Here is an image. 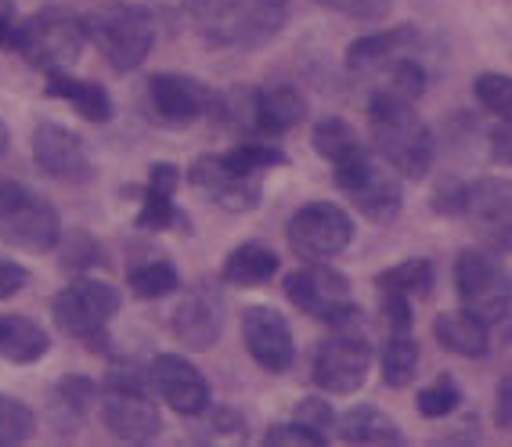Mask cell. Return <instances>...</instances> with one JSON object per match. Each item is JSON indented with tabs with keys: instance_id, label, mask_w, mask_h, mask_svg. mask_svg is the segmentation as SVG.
Here are the masks:
<instances>
[{
	"instance_id": "cell-1",
	"label": "cell",
	"mask_w": 512,
	"mask_h": 447,
	"mask_svg": "<svg viewBox=\"0 0 512 447\" xmlns=\"http://www.w3.org/2000/svg\"><path fill=\"white\" fill-rule=\"evenodd\" d=\"M368 134L390 170L404 181H422L437 159V137L430 123L415 112V101L394 91H375L368 98Z\"/></svg>"
},
{
	"instance_id": "cell-2",
	"label": "cell",
	"mask_w": 512,
	"mask_h": 447,
	"mask_svg": "<svg viewBox=\"0 0 512 447\" xmlns=\"http://www.w3.org/2000/svg\"><path fill=\"white\" fill-rule=\"evenodd\" d=\"M213 116L231 127L238 137H264L278 141L296 130L307 116V101L293 83H271V87H235L217 94Z\"/></svg>"
},
{
	"instance_id": "cell-3",
	"label": "cell",
	"mask_w": 512,
	"mask_h": 447,
	"mask_svg": "<svg viewBox=\"0 0 512 447\" xmlns=\"http://www.w3.org/2000/svg\"><path fill=\"white\" fill-rule=\"evenodd\" d=\"M83 33L116 73H134L156 47V15L145 4H105L83 15Z\"/></svg>"
},
{
	"instance_id": "cell-4",
	"label": "cell",
	"mask_w": 512,
	"mask_h": 447,
	"mask_svg": "<svg viewBox=\"0 0 512 447\" xmlns=\"http://www.w3.org/2000/svg\"><path fill=\"white\" fill-rule=\"evenodd\" d=\"M101 422L123 444H152L163 433V415L152 401L148 372H138V365H123L105 375Z\"/></svg>"
},
{
	"instance_id": "cell-5",
	"label": "cell",
	"mask_w": 512,
	"mask_h": 447,
	"mask_svg": "<svg viewBox=\"0 0 512 447\" xmlns=\"http://www.w3.org/2000/svg\"><path fill=\"white\" fill-rule=\"evenodd\" d=\"M83 44H87L83 15L69 8H40L37 15L19 19L11 37V51L44 73H65L80 58Z\"/></svg>"
},
{
	"instance_id": "cell-6",
	"label": "cell",
	"mask_w": 512,
	"mask_h": 447,
	"mask_svg": "<svg viewBox=\"0 0 512 447\" xmlns=\"http://www.w3.org/2000/svg\"><path fill=\"white\" fill-rule=\"evenodd\" d=\"M372 372V339L365 332V318L329 325V336L321 339L311 361V379L318 390L347 397L368 383Z\"/></svg>"
},
{
	"instance_id": "cell-7",
	"label": "cell",
	"mask_w": 512,
	"mask_h": 447,
	"mask_svg": "<svg viewBox=\"0 0 512 447\" xmlns=\"http://www.w3.org/2000/svg\"><path fill=\"white\" fill-rule=\"evenodd\" d=\"M119 303H123V296L116 285L98 282V278H76L51 300V318H55L58 332L83 339L91 350H105Z\"/></svg>"
},
{
	"instance_id": "cell-8",
	"label": "cell",
	"mask_w": 512,
	"mask_h": 447,
	"mask_svg": "<svg viewBox=\"0 0 512 447\" xmlns=\"http://www.w3.org/2000/svg\"><path fill=\"white\" fill-rule=\"evenodd\" d=\"M455 292L462 311L491 329L512 318V274L491 249H462L455 256Z\"/></svg>"
},
{
	"instance_id": "cell-9",
	"label": "cell",
	"mask_w": 512,
	"mask_h": 447,
	"mask_svg": "<svg viewBox=\"0 0 512 447\" xmlns=\"http://www.w3.org/2000/svg\"><path fill=\"white\" fill-rule=\"evenodd\" d=\"M336 188L354 202V210L372 224H394L401 217L404 188L401 177L386 163L372 156V148H361L357 156L332 166Z\"/></svg>"
},
{
	"instance_id": "cell-10",
	"label": "cell",
	"mask_w": 512,
	"mask_h": 447,
	"mask_svg": "<svg viewBox=\"0 0 512 447\" xmlns=\"http://www.w3.org/2000/svg\"><path fill=\"white\" fill-rule=\"evenodd\" d=\"M0 238L26 253H47L62 238V220L55 206L33 188L0 177Z\"/></svg>"
},
{
	"instance_id": "cell-11",
	"label": "cell",
	"mask_w": 512,
	"mask_h": 447,
	"mask_svg": "<svg viewBox=\"0 0 512 447\" xmlns=\"http://www.w3.org/2000/svg\"><path fill=\"white\" fill-rule=\"evenodd\" d=\"M285 296H289V303L300 314L325 321V325H339V321H350L361 314V307L354 303V292H350L347 274L329 267V260L285 274Z\"/></svg>"
},
{
	"instance_id": "cell-12",
	"label": "cell",
	"mask_w": 512,
	"mask_h": 447,
	"mask_svg": "<svg viewBox=\"0 0 512 447\" xmlns=\"http://www.w3.org/2000/svg\"><path fill=\"white\" fill-rule=\"evenodd\" d=\"M285 238L303 264H325L354 242V220L336 202H307L289 217Z\"/></svg>"
},
{
	"instance_id": "cell-13",
	"label": "cell",
	"mask_w": 512,
	"mask_h": 447,
	"mask_svg": "<svg viewBox=\"0 0 512 447\" xmlns=\"http://www.w3.org/2000/svg\"><path fill=\"white\" fill-rule=\"evenodd\" d=\"M188 184L224 213H253L264 199V174H249L228 159V152L199 156L188 166Z\"/></svg>"
},
{
	"instance_id": "cell-14",
	"label": "cell",
	"mask_w": 512,
	"mask_h": 447,
	"mask_svg": "<svg viewBox=\"0 0 512 447\" xmlns=\"http://www.w3.org/2000/svg\"><path fill=\"white\" fill-rule=\"evenodd\" d=\"M462 220L480 238V246L491 249L494 256L512 253V181L480 177V181L466 184Z\"/></svg>"
},
{
	"instance_id": "cell-15",
	"label": "cell",
	"mask_w": 512,
	"mask_h": 447,
	"mask_svg": "<svg viewBox=\"0 0 512 447\" xmlns=\"http://www.w3.org/2000/svg\"><path fill=\"white\" fill-rule=\"evenodd\" d=\"M289 19V0H235L217 22L202 26V40L217 47H260L278 37Z\"/></svg>"
},
{
	"instance_id": "cell-16",
	"label": "cell",
	"mask_w": 512,
	"mask_h": 447,
	"mask_svg": "<svg viewBox=\"0 0 512 447\" xmlns=\"http://www.w3.org/2000/svg\"><path fill=\"white\" fill-rule=\"evenodd\" d=\"M217 94L220 91L206 87L202 80L181 76V73H156L145 87L148 112H152L163 127H192L202 116H213Z\"/></svg>"
},
{
	"instance_id": "cell-17",
	"label": "cell",
	"mask_w": 512,
	"mask_h": 447,
	"mask_svg": "<svg viewBox=\"0 0 512 447\" xmlns=\"http://www.w3.org/2000/svg\"><path fill=\"white\" fill-rule=\"evenodd\" d=\"M148 386L156 390V397L166 408L184 415V419H199L202 411L213 404L206 375L181 354L152 357V365H148Z\"/></svg>"
},
{
	"instance_id": "cell-18",
	"label": "cell",
	"mask_w": 512,
	"mask_h": 447,
	"mask_svg": "<svg viewBox=\"0 0 512 447\" xmlns=\"http://www.w3.org/2000/svg\"><path fill=\"white\" fill-rule=\"evenodd\" d=\"M224 318H228V303L224 292L213 282H199L184 292V300L170 314V332L177 343L188 350H210L224 336Z\"/></svg>"
},
{
	"instance_id": "cell-19",
	"label": "cell",
	"mask_w": 512,
	"mask_h": 447,
	"mask_svg": "<svg viewBox=\"0 0 512 447\" xmlns=\"http://www.w3.org/2000/svg\"><path fill=\"white\" fill-rule=\"evenodd\" d=\"M242 343H246L249 357L264 372L278 375L289 372L296 361V343H293V329L289 321L275 311V307H246L242 311Z\"/></svg>"
},
{
	"instance_id": "cell-20",
	"label": "cell",
	"mask_w": 512,
	"mask_h": 447,
	"mask_svg": "<svg viewBox=\"0 0 512 447\" xmlns=\"http://www.w3.org/2000/svg\"><path fill=\"white\" fill-rule=\"evenodd\" d=\"M33 163L47 177L65 184H87L94 177L91 152L83 145V137L58 127V123H40L33 130Z\"/></svg>"
},
{
	"instance_id": "cell-21",
	"label": "cell",
	"mask_w": 512,
	"mask_h": 447,
	"mask_svg": "<svg viewBox=\"0 0 512 447\" xmlns=\"http://www.w3.org/2000/svg\"><path fill=\"white\" fill-rule=\"evenodd\" d=\"M184 174L177 170L174 163H152L148 166V188H145V199H141V210H138V224L141 231H188V213L177 210V188H181Z\"/></svg>"
},
{
	"instance_id": "cell-22",
	"label": "cell",
	"mask_w": 512,
	"mask_h": 447,
	"mask_svg": "<svg viewBox=\"0 0 512 447\" xmlns=\"http://www.w3.org/2000/svg\"><path fill=\"white\" fill-rule=\"evenodd\" d=\"M419 44H422V37L415 26H394V29H383V33H368V37L354 40V44L347 47V69L354 76L383 73L394 58L419 51Z\"/></svg>"
},
{
	"instance_id": "cell-23",
	"label": "cell",
	"mask_w": 512,
	"mask_h": 447,
	"mask_svg": "<svg viewBox=\"0 0 512 447\" xmlns=\"http://www.w3.org/2000/svg\"><path fill=\"white\" fill-rule=\"evenodd\" d=\"M433 339L455 357L480 361L491 354V325L473 318L469 311H448L433 318Z\"/></svg>"
},
{
	"instance_id": "cell-24",
	"label": "cell",
	"mask_w": 512,
	"mask_h": 447,
	"mask_svg": "<svg viewBox=\"0 0 512 447\" xmlns=\"http://www.w3.org/2000/svg\"><path fill=\"white\" fill-rule=\"evenodd\" d=\"M339 440L343 444H361V447H401L404 433L386 411L372 408V404H357V408L343 411L336 419Z\"/></svg>"
},
{
	"instance_id": "cell-25",
	"label": "cell",
	"mask_w": 512,
	"mask_h": 447,
	"mask_svg": "<svg viewBox=\"0 0 512 447\" xmlns=\"http://www.w3.org/2000/svg\"><path fill=\"white\" fill-rule=\"evenodd\" d=\"M47 94L65 105H73V112L87 123H109L116 105H112V94L91 80H76L69 73H47Z\"/></svg>"
},
{
	"instance_id": "cell-26",
	"label": "cell",
	"mask_w": 512,
	"mask_h": 447,
	"mask_svg": "<svg viewBox=\"0 0 512 447\" xmlns=\"http://www.w3.org/2000/svg\"><path fill=\"white\" fill-rule=\"evenodd\" d=\"M51 350V339L26 314H0V357L11 365H37Z\"/></svg>"
},
{
	"instance_id": "cell-27",
	"label": "cell",
	"mask_w": 512,
	"mask_h": 447,
	"mask_svg": "<svg viewBox=\"0 0 512 447\" xmlns=\"http://www.w3.org/2000/svg\"><path fill=\"white\" fill-rule=\"evenodd\" d=\"M282 260H278L275 249L260 246V242H242L238 249H231L224 267H220V278L238 289H256V285H267L278 274Z\"/></svg>"
},
{
	"instance_id": "cell-28",
	"label": "cell",
	"mask_w": 512,
	"mask_h": 447,
	"mask_svg": "<svg viewBox=\"0 0 512 447\" xmlns=\"http://www.w3.org/2000/svg\"><path fill=\"white\" fill-rule=\"evenodd\" d=\"M98 401V383L87 375H65L51 390V419L62 433H73Z\"/></svg>"
},
{
	"instance_id": "cell-29",
	"label": "cell",
	"mask_w": 512,
	"mask_h": 447,
	"mask_svg": "<svg viewBox=\"0 0 512 447\" xmlns=\"http://www.w3.org/2000/svg\"><path fill=\"white\" fill-rule=\"evenodd\" d=\"M419 339L412 332H386V343L379 350V375L390 390H408L419 375Z\"/></svg>"
},
{
	"instance_id": "cell-30",
	"label": "cell",
	"mask_w": 512,
	"mask_h": 447,
	"mask_svg": "<svg viewBox=\"0 0 512 447\" xmlns=\"http://www.w3.org/2000/svg\"><path fill=\"white\" fill-rule=\"evenodd\" d=\"M375 285L379 292H401L408 300H422L437 285V267L426 256H412V260H401V264L375 274Z\"/></svg>"
},
{
	"instance_id": "cell-31",
	"label": "cell",
	"mask_w": 512,
	"mask_h": 447,
	"mask_svg": "<svg viewBox=\"0 0 512 447\" xmlns=\"http://www.w3.org/2000/svg\"><path fill=\"white\" fill-rule=\"evenodd\" d=\"M311 145L329 166L343 163V159L357 156L361 148H368L365 141L357 137V130L350 127L347 119H339V116H325V119H318V123H314Z\"/></svg>"
},
{
	"instance_id": "cell-32",
	"label": "cell",
	"mask_w": 512,
	"mask_h": 447,
	"mask_svg": "<svg viewBox=\"0 0 512 447\" xmlns=\"http://www.w3.org/2000/svg\"><path fill=\"white\" fill-rule=\"evenodd\" d=\"M127 285L138 300H163V296L181 289V274L170 260H148V264L130 267Z\"/></svg>"
},
{
	"instance_id": "cell-33",
	"label": "cell",
	"mask_w": 512,
	"mask_h": 447,
	"mask_svg": "<svg viewBox=\"0 0 512 447\" xmlns=\"http://www.w3.org/2000/svg\"><path fill=\"white\" fill-rule=\"evenodd\" d=\"M458 404H462V386L455 383L451 372H440L430 386H422L419 397H415V408H419L422 419H448L455 415Z\"/></svg>"
},
{
	"instance_id": "cell-34",
	"label": "cell",
	"mask_w": 512,
	"mask_h": 447,
	"mask_svg": "<svg viewBox=\"0 0 512 447\" xmlns=\"http://www.w3.org/2000/svg\"><path fill=\"white\" fill-rule=\"evenodd\" d=\"M383 73L390 76L386 91L404 94V98H412V101H419L422 94H426V87H430V69H426V62L419 58V51L394 58V62L386 65Z\"/></svg>"
},
{
	"instance_id": "cell-35",
	"label": "cell",
	"mask_w": 512,
	"mask_h": 447,
	"mask_svg": "<svg viewBox=\"0 0 512 447\" xmlns=\"http://www.w3.org/2000/svg\"><path fill=\"white\" fill-rule=\"evenodd\" d=\"M228 159L235 166H242V170H249V174H267V170H278V166L289 163L282 148L275 141H264V137H242L228 152Z\"/></svg>"
},
{
	"instance_id": "cell-36",
	"label": "cell",
	"mask_w": 512,
	"mask_h": 447,
	"mask_svg": "<svg viewBox=\"0 0 512 447\" xmlns=\"http://www.w3.org/2000/svg\"><path fill=\"white\" fill-rule=\"evenodd\" d=\"M33 429H37V415H33V408H26L22 401L0 393V447L26 444V440L33 437Z\"/></svg>"
},
{
	"instance_id": "cell-37",
	"label": "cell",
	"mask_w": 512,
	"mask_h": 447,
	"mask_svg": "<svg viewBox=\"0 0 512 447\" xmlns=\"http://www.w3.org/2000/svg\"><path fill=\"white\" fill-rule=\"evenodd\" d=\"M473 94L491 116H498L502 123H512V76L480 73L473 80Z\"/></svg>"
},
{
	"instance_id": "cell-38",
	"label": "cell",
	"mask_w": 512,
	"mask_h": 447,
	"mask_svg": "<svg viewBox=\"0 0 512 447\" xmlns=\"http://www.w3.org/2000/svg\"><path fill=\"white\" fill-rule=\"evenodd\" d=\"M267 447H329V437L311 429L307 422L293 419V422H278L264 433Z\"/></svg>"
},
{
	"instance_id": "cell-39",
	"label": "cell",
	"mask_w": 512,
	"mask_h": 447,
	"mask_svg": "<svg viewBox=\"0 0 512 447\" xmlns=\"http://www.w3.org/2000/svg\"><path fill=\"white\" fill-rule=\"evenodd\" d=\"M314 4L357 22H383L390 15V8H394V0H314Z\"/></svg>"
},
{
	"instance_id": "cell-40",
	"label": "cell",
	"mask_w": 512,
	"mask_h": 447,
	"mask_svg": "<svg viewBox=\"0 0 512 447\" xmlns=\"http://www.w3.org/2000/svg\"><path fill=\"white\" fill-rule=\"evenodd\" d=\"M379 318H383L386 332H412L415 329L412 300L401 296V292H379Z\"/></svg>"
},
{
	"instance_id": "cell-41",
	"label": "cell",
	"mask_w": 512,
	"mask_h": 447,
	"mask_svg": "<svg viewBox=\"0 0 512 447\" xmlns=\"http://www.w3.org/2000/svg\"><path fill=\"white\" fill-rule=\"evenodd\" d=\"M206 437L202 440H246L249 429H246V419L238 415L235 408H206Z\"/></svg>"
},
{
	"instance_id": "cell-42",
	"label": "cell",
	"mask_w": 512,
	"mask_h": 447,
	"mask_svg": "<svg viewBox=\"0 0 512 447\" xmlns=\"http://www.w3.org/2000/svg\"><path fill=\"white\" fill-rule=\"evenodd\" d=\"M296 419L329 437V429L336 426V411H332V404L325 401V397H303V401L296 404Z\"/></svg>"
},
{
	"instance_id": "cell-43",
	"label": "cell",
	"mask_w": 512,
	"mask_h": 447,
	"mask_svg": "<svg viewBox=\"0 0 512 447\" xmlns=\"http://www.w3.org/2000/svg\"><path fill=\"white\" fill-rule=\"evenodd\" d=\"M29 285V271L19 264V260H11V256L0 253V300H11L15 292H22Z\"/></svg>"
},
{
	"instance_id": "cell-44",
	"label": "cell",
	"mask_w": 512,
	"mask_h": 447,
	"mask_svg": "<svg viewBox=\"0 0 512 447\" xmlns=\"http://www.w3.org/2000/svg\"><path fill=\"white\" fill-rule=\"evenodd\" d=\"M494 426L512 433V372H505L494 386Z\"/></svg>"
},
{
	"instance_id": "cell-45",
	"label": "cell",
	"mask_w": 512,
	"mask_h": 447,
	"mask_svg": "<svg viewBox=\"0 0 512 447\" xmlns=\"http://www.w3.org/2000/svg\"><path fill=\"white\" fill-rule=\"evenodd\" d=\"M462 199H466V184H458V181L440 184L437 195H433V210H437L440 217H462Z\"/></svg>"
},
{
	"instance_id": "cell-46",
	"label": "cell",
	"mask_w": 512,
	"mask_h": 447,
	"mask_svg": "<svg viewBox=\"0 0 512 447\" xmlns=\"http://www.w3.org/2000/svg\"><path fill=\"white\" fill-rule=\"evenodd\" d=\"M235 0H184V8H188V15L195 19V29L210 26V22H217L224 11L231 8Z\"/></svg>"
},
{
	"instance_id": "cell-47",
	"label": "cell",
	"mask_w": 512,
	"mask_h": 447,
	"mask_svg": "<svg viewBox=\"0 0 512 447\" xmlns=\"http://www.w3.org/2000/svg\"><path fill=\"white\" fill-rule=\"evenodd\" d=\"M491 159L502 166H512V123L491 130Z\"/></svg>"
},
{
	"instance_id": "cell-48",
	"label": "cell",
	"mask_w": 512,
	"mask_h": 447,
	"mask_svg": "<svg viewBox=\"0 0 512 447\" xmlns=\"http://www.w3.org/2000/svg\"><path fill=\"white\" fill-rule=\"evenodd\" d=\"M15 26H19V11L11 8V4H0V51H11Z\"/></svg>"
},
{
	"instance_id": "cell-49",
	"label": "cell",
	"mask_w": 512,
	"mask_h": 447,
	"mask_svg": "<svg viewBox=\"0 0 512 447\" xmlns=\"http://www.w3.org/2000/svg\"><path fill=\"white\" fill-rule=\"evenodd\" d=\"M8 148H11V134H8V127L0 123V159L8 156Z\"/></svg>"
}]
</instances>
